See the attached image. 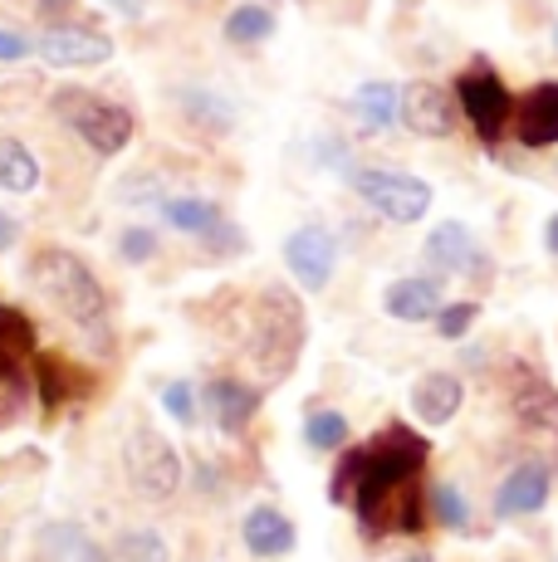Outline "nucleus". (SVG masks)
Segmentation results:
<instances>
[{"instance_id": "obj_1", "label": "nucleus", "mask_w": 558, "mask_h": 562, "mask_svg": "<svg viewBox=\"0 0 558 562\" xmlns=\"http://www.w3.org/2000/svg\"><path fill=\"white\" fill-rule=\"evenodd\" d=\"M426 446L416 430L406 426H388L382 436H372L362 450L343 456L338 474H334V504H348L358 514V528L368 538H382V533H422L426 524V504L416 480L426 470Z\"/></svg>"}, {"instance_id": "obj_2", "label": "nucleus", "mask_w": 558, "mask_h": 562, "mask_svg": "<svg viewBox=\"0 0 558 562\" xmlns=\"http://www.w3.org/2000/svg\"><path fill=\"white\" fill-rule=\"evenodd\" d=\"M30 279H35L40 294L59 313H69L74 323L103 328V318H109V294H103V284L93 279V269L83 265L79 255L59 250V245H45V250L30 259Z\"/></svg>"}, {"instance_id": "obj_3", "label": "nucleus", "mask_w": 558, "mask_h": 562, "mask_svg": "<svg viewBox=\"0 0 558 562\" xmlns=\"http://www.w3.org/2000/svg\"><path fill=\"white\" fill-rule=\"evenodd\" d=\"M49 103H55L59 123H69L99 157H118L127 143H133V113H127L123 103L103 99V93H93V89H59Z\"/></svg>"}, {"instance_id": "obj_4", "label": "nucleus", "mask_w": 558, "mask_h": 562, "mask_svg": "<svg viewBox=\"0 0 558 562\" xmlns=\"http://www.w3.org/2000/svg\"><path fill=\"white\" fill-rule=\"evenodd\" d=\"M348 187L358 191L382 221L392 225H416L426 211H432V187L412 171H397V167H353L348 171Z\"/></svg>"}, {"instance_id": "obj_5", "label": "nucleus", "mask_w": 558, "mask_h": 562, "mask_svg": "<svg viewBox=\"0 0 558 562\" xmlns=\"http://www.w3.org/2000/svg\"><path fill=\"white\" fill-rule=\"evenodd\" d=\"M304 348V313H299L289 289L270 284L260 294V333H255V358L265 362L270 376H284Z\"/></svg>"}, {"instance_id": "obj_6", "label": "nucleus", "mask_w": 558, "mask_h": 562, "mask_svg": "<svg viewBox=\"0 0 558 562\" xmlns=\"http://www.w3.org/2000/svg\"><path fill=\"white\" fill-rule=\"evenodd\" d=\"M456 103H460V113H466V123L480 133V143H490V147H495L504 137V127L514 123L510 89H504V79L486 59L470 64V69L456 79Z\"/></svg>"}, {"instance_id": "obj_7", "label": "nucleus", "mask_w": 558, "mask_h": 562, "mask_svg": "<svg viewBox=\"0 0 558 562\" xmlns=\"http://www.w3.org/2000/svg\"><path fill=\"white\" fill-rule=\"evenodd\" d=\"M127 464V484H133L143 499H171L181 484V460L157 430H133L123 446Z\"/></svg>"}, {"instance_id": "obj_8", "label": "nucleus", "mask_w": 558, "mask_h": 562, "mask_svg": "<svg viewBox=\"0 0 558 562\" xmlns=\"http://www.w3.org/2000/svg\"><path fill=\"white\" fill-rule=\"evenodd\" d=\"M284 265H289V274L299 279L304 294L328 289V279H334V269H338L334 231H324V225H299V231L284 240Z\"/></svg>"}, {"instance_id": "obj_9", "label": "nucleus", "mask_w": 558, "mask_h": 562, "mask_svg": "<svg viewBox=\"0 0 558 562\" xmlns=\"http://www.w3.org/2000/svg\"><path fill=\"white\" fill-rule=\"evenodd\" d=\"M35 54L45 64H55V69H93V64L113 59V40L89 25H49L35 40Z\"/></svg>"}, {"instance_id": "obj_10", "label": "nucleus", "mask_w": 558, "mask_h": 562, "mask_svg": "<svg viewBox=\"0 0 558 562\" xmlns=\"http://www.w3.org/2000/svg\"><path fill=\"white\" fill-rule=\"evenodd\" d=\"M35 362V323L15 304H0V392L20 406L25 396V367Z\"/></svg>"}, {"instance_id": "obj_11", "label": "nucleus", "mask_w": 558, "mask_h": 562, "mask_svg": "<svg viewBox=\"0 0 558 562\" xmlns=\"http://www.w3.org/2000/svg\"><path fill=\"white\" fill-rule=\"evenodd\" d=\"M549 490H554V464H544V460L514 464V470L500 480V490H495V518L539 514L544 504H549Z\"/></svg>"}, {"instance_id": "obj_12", "label": "nucleus", "mask_w": 558, "mask_h": 562, "mask_svg": "<svg viewBox=\"0 0 558 562\" xmlns=\"http://www.w3.org/2000/svg\"><path fill=\"white\" fill-rule=\"evenodd\" d=\"M456 93L436 89V83H406L402 89V123L416 137H450L456 127Z\"/></svg>"}, {"instance_id": "obj_13", "label": "nucleus", "mask_w": 558, "mask_h": 562, "mask_svg": "<svg viewBox=\"0 0 558 562\" xmlns=\"http://www.w3.org/2000/svg\"><path fill=\"white\" fill-rule=\"evenodd\" d=\"M510 406H514V416L524 420V430H539V436L558 440V392L544 382L539 372H529V367H514Z\"/></svg>"}, {"instance_id": "obj_14", "label": "nucleus", "mask_w": 558, "mask_h": 562, "mask_svg": "<svg viewBox=\"0 0 558 562\" xmlns=\"http://www.w3.org/2000/svg\"><path fill=\"white\" fill-rule=\"evenodd\" d=\"M426 265L442 269V274H480V265H486V250L476 245L470 225L442 221L432 235H426Z\"/></svg>"}, {"instance_id": "obj_15", "label": "nucleus", "mask_w": 558, "mask_h": 562, "mask_svg": "<svg viewBox=\"0 0 558 562\" xmlns=\"http://www.w3.org/2000/svg\"><path fill=\"white\" fill-rule=\"evenodd\" d=\"M514 137L520 147H558V83H539L514 103Z\"/></svg>"}, {"instance_id": "obj_16", "label": "nucleus", "mask_w": 558, "mask_h": 562, "mask_svg": "<svg viewBox=\"0 0 558 562\" xmlns=\"http://www.w3.org/2000/svg\"><path fill=\"white\" fill-rule=\"evenodd\" d=\"M382 308H388L397 323H426V318H436V313L446 308L442 304V284H436V279H422V274L392 279L388 294H382Z\"/></svg>"}, {"instance_id": "obj_17", "label": "nucleus", "mask_w": 558, "mask_h": 562, "mask_svg": "<svg viewBox=\"0 0 558 562\" xmlns=\"http://www.w3.org/2000/svg\"><path fill=\"white\" fill-rule=\"evenodd\" d=\"M157 211H163V221L171 225V231H181V235H197V240H216V235L225 231V211L211 196H167L163 205H157Z\"/></svg>"}, {"instance_id": "obj_18", "label": "nucleus", "mask_w": 558, "mask_h": 562, "mask_svg": "<svg viewBox=\"0 0 558 562\" xmlns=\"http://www.w3.org/2000/svg\"><path fill=\"white\" fill-rule=\"evenodd\" d=\"M460 402H466V386H460L456 372H426L422 382L412 386V411L426 426H446L460 411Z\"/></svg>"}, {"instance_id": "obj_19", "label": "nucleus", "mask_w": 558, "mask_h": 562, "mask_svg": "<svg viewBox=\"0 0 558 562\" xmlns=\"http://www.w3.org/2000/svg\"><path fill=\"white\" fill-rule=\"evenodd\" d=\"M241 538H245V548H250L255 558H284L289 548H294L299 533H294V524L275 509V504H260V509L245 514Z\"/></svg>"}, {"instance_id": "obj_20", "label": "nucleus", "mask_w": 558, "mask_h": 562, "mask_svg": "<svg viewBox=\"0 0 558 562\" xmlns=\"http://www.w3.org/2000/svg\"><path fill=\"white\" fill-rule=\"evenodd\" d=\"M207 406H211V416L221 420V430H245L250 426V416L260 411V392L255 386H245V382H235V376H221V382H211L207 386Z\"/></svg>"}, {"instance_id": "obj_21", "label": "nucleus", "mask_w": 558, "mask_h": 562, "mask_svg": "<svg viewBox=\"0 0 558 562\" xmlns=\"http://www.w3.org/2000/svg\"><path fill=\"white\" fill-rule=\"evenodd\" d=\"M353 113H358L362 133H388L392 123H402V89L388 79H372L353 93Z\"/></svg>"}, {"instance_id": "obj_22", "label": "nucleus", "mask_w": 558, "mask_h": 562, "mask_svg": "<svg viewBox=\"0 0 558 562\" xmlns=\"http://www.w3.org/2000/svg\"><path fill=\"white\" fill-rule=\"evenodd\" d=\"M35 392H40V402L55 411L59 402H69V396L89 392V376H83L79 367H69L64 358H49V352H40V358H35Z\"/></svg>"}, {"instance_id": "obj_23", "label": "nucleus", "mask_w": 558, "mask_h": 562, "mask_svg": "<svg viewBox=\"0 0 558 562\" xmlns=\"http://www.w3.org/2000/svg\"><path fill=\"white\" fill-rule=\"evenodd\" d=\"M40 548H45L49 558H59V562H103L99 543H93V538L83 533L79 524H45V533H40Z\"/></svg>"}, {"instance_id": "obj_24", "label": "nucleus", "mask_w": 558, "mask_h": 562, "mask_svg": "<svg viewBox=\"0 0 558 562\" xmlns=\"http://www.w3.org/2000/svg\"><path fill=\"white\" fill-rule=\"evenodd\" d=\"M0 187L15 191V196L40 187V161L25 143H15V137H0Z\"/></svg>"}, {"instance_id": "obj_25", "label": "nucleus", "mask_w": 558, "mask_h": 562, "mask_svg": "<svg viewBox=\"0 0 558 562\" xmlns=\"http://www.w3.org/2000/svg\"><path fill=\"white\" fill-rule=\"evenodd\" d=\"M275 10L260 5V0H245V5H235L231 15H225V40L231 45H260V40L275 35Z\"/></svg>"}, {"instance_id": "obj_26", "label": "nucleus", "mask_w": 558, "mask_h": 562, "mask_svg": "<svg viewBox=\"0 0 558 562\" xmlns=\"http://www.w3.org/2000/svg\"><path fill=\"white\" fill-rule=\"evenodd\" d=\"M343 440H348V416L343 411H314V416L304 420V446L309 450H343Z\"/></svg>"}, {"instance_id": "obj_27", "label": "nucleus", "mask_w": 558, "mask_h": 562, "mask_svg": "<svg viewBox=\"0 0 558 562\" xmlns=\"http://www.w3.org/2000/svg\"><path fill=\"white\" fill-rule=\"evenodd\" d=\"M113 562H167V543L153 528H133L113 543Z\"/></svg>"}, {"instance_id": "obj_28", "label": "nucleus", "mask_w": 558, "mask_h": 562, "mask_svg": "<svg viewBox=\"0 0 558 562\" xmlns=\"http://www.w3.org/2000/svg\"><path fill=\"white\" fill-rule=\"evenodd\" d=\"M181 108H187L197 123H207L211 133H225V127L235 123V113H231V103L216 99V93H207V89H191V93H181Z\"/></svg>"}, {"instance_id": "obj_29", "label": "nucleus", "mask_w": 558, "mask_h": 562, "mask_svg": "<svg viewBox=\"0 0 558 562\" xmlns=\"http://www.w3.org/2000/svg\"><path fill=\"white\" fill-rule=\"evenodd\" d=\"M432 514H436V524L442 528H466L470 524V504H466V494H460L456 484H436L432 490Z\"/></svg>"}, {"instance_id": "obj_30", "label": "nucleus", "mask_w": 558, "mask_h": 562, "mask_svg": "<svg viewBox=\"0 0 558 562\" xmlns=\"http://www.w3.org/2000/svg\"><path fill=\"white\" fill-rule=\"evenodd\" d=\"M163 406H167L171 420H181V426H197L201 420V396H197V386L191 382H167L163 386Z\"/></svg>"}, {"instance_id": "obj_31", "label": "nucleus", "mask_w": 558, "mask_h": 562, "mask_svg": "<svg viewBox=\"0 0 558 562\" xmlns=\"http://www.w3.org/2000/svg\"><path fill=\"white\" fill-rule=\"evenodd\" d=\"M476 318H480V304H470V299H466V304H446L442 313H436V333H442L446 342H460Z\"/></svg>"}, {"instance_id": "obj_32", "label": "nucleus", "mask_w": 558, "mask_h": 562, "mask_svg": "<svg viewBox=\"0 0 558 562\" xmlns=\"http://www.w3.org/2000/svg\"><path fill=\"white\" fill-rule=\"evenodd\" d=\"M118 255H123L127 265H147V259L157 255V235L147 231V225H127V231L118 235Z\"/></svg>"}, {"instance_id": "obj_33", "label": "nucleus", "mask_w": 558, "mask_h": 562, "mask_svg": "<svg viewBox=\"0 0 558 562\" xmlns=\"http://www.w3.org/2000/svg\"><path fill=\"white\" fill-rule=\"evenodd\" d=\"M30 45H25V35H15V30H0V64H15V59H25Z\"/></svg>"}, {"instance_id": "obj_34", "label": "nucleus", "mask_w": 558, "mask_h": 562, "mask_svg": "<svg viewBox=\"0 0 558 562\" xmlns=\"http://www.w3.org/2000/svg\"><path fill=\"white\" fill-rule=\"evenodd\" d=\"M15 240H20V221H15V215H5V211H0V255H5Z\"/></svg>"}, {"instance_id": "obj_35", "label": "nucleus", "mask_w": 558, "mask_h": 562, "mask_svg": "<svg viewBox=\"0 0 558 562\" xmlns=\"http://www.w3.org/2000/svg\"><path fill=\"white\" fill-rule=\"evenodd\" d=\"M109 10H118V15H127V20H137L147 10V0H103Z\"/></svg>"}, {"instance_id": "obj_36", "label": "nucleus", "mask_w": 558, "mask_h": 562, "mask_svg": "<svg viewBox=\"0 0 558 562\" xmlns=\"http://www.w3.org/2000/svg\"><path fill=\"white\" fill-rule=\"evenodd\" d=\"M544 250L558 259V215H549V225H544Z\"/></svg>"}, {"instance_id": "obj_37", "label": "nucleus", "mask_w": 558, "mask_h": 562, "mask_svg": "<svg viewBox=\"0 0 558 562\" xmlns=\"http://www.w3.org/2000/svg\"><path fill=\"white\" fill-rule=\"evenodd\" d=\"M35 5H40V10H45V15H59V10H69V5H74V0H35Z\"/></svg>"}, {"instance_id": "obj_38", "label": "nucleus", "mask_w": 558, "mask_h": 562, "mask_svg": "<svg viewBox=\"0 0 558 562\" xmlns=\"http://www.w3.org/2000/svg\"><path fill=\"white\" fill-rule=\"evenodd\" d=\"M406 562H436V558H426V553H416V558H406Z\"/></svg>"}, {"instance_id": "obj_39", "label": "nucleus", "mask_w": 558, "mask_h": 562, "mask_svg": "<svg viewBox=\"0 0 558 562\" xmlns=\"http://www.w3.org/2000/svg\"><path fill=\"white\" fill-rule=\"evenodd\" d=\"M554 45H558V30H554Z\"/></svg>"}]
</instances>
